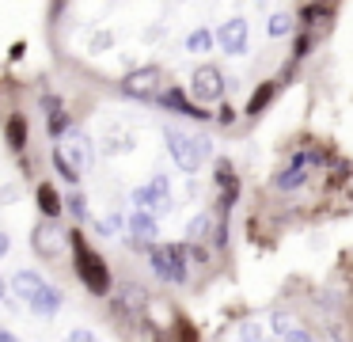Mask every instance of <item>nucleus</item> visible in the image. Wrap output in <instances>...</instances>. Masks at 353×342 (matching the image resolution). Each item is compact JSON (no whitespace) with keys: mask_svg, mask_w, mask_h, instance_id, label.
<instances>
[{"mask_svg":"<svg viewBox=\"0 0 353 342\" xmlns=\"http://www.w3.org/2000/svg\"><path fill=\"white\" fill-rule=\"evenodd\" d=\"M270 323H274V334H281V339H292V342H304V339H307L304 327H296V319L285 316V312H277V316L270 319Z\"/></svg>","mask_w":353,"mask_h":342,"instance_id":"obj_15","label":"nucleus"},{"mask_svg":"<svg viewBox=\"0 0 353 342\" xmlns=\"http://www.w3.org/2000/svg\"><path fill=\"white\" fill-rule=\"evenodd\" d=\"M163 106H171V111H179V114H186V118H205V111H198V106H194L179 88L163 91Z\"/></svg>","mask_w":353,"mask_h":342,"instance_id":"obj_13","label":"nucleus"},{"mask_svg":"<svg viewBox=\"0 0 353 342\" xmlns=\"http://www.w3.org/2000/svg\"><path fill=\"white\" fill-rule=\"evenodd\" d=\"M69 243H72V255H77V274H80V281H84L92 293H107L110 289V274H107V263H103L95 251H88V243H84V236L80 232H69Z\"/></svg>","mask_w":353,"mask_h":342,"instance_id":"obj_2","label":"nucleus"},{"mask_svg":"<svg viewBox=\"0 0 353 342\" xmlns=\"http://www.w3.org/2000/svg\"><path fill=\"white\" fill-rule=\"evenodd\" d=\"M57 152H61L65 160H69L72 167H77L80 175L88 171V164H92V144H88V137L80 133V129H65V133H57V144H54Z\"/></svg>","mask_w":353,"mask_h":342,"instance_id":"obj_5","label":"nucleus"},{"mask_svg":"<svg viewBox=\"0 0 353 342\" xmlns=\"http://www.w3.org/2000/svg\"><path fill=\"white\" fill-rule=\"evenodd\" d=\"M156 232H160V228H156V217L148 209H137L130 217V236H133V243H141V247H152L156 243Z\"/></svg>","mask_w":353,"mask_h":342,"instance_id":"obj_11","label":"nucleus"},{"mask_svg":"<svg viewBox=\"0 0 353 342\" xmlns=\"http://www.w3.org/2000/svg\"><path fill=\"white\" fill-rule=\"evenodd\" d=\"M289 30H292V15H285V12L270 15V23H266V35L270 38H281V35H289Z\"/></svg>","mask_w":353,"mask_h":342,"instance_id":"obj_19","label":"nucleus"},{"mask_svg":"<svg viewBox=\"0 0 353 342\" xmlns=\"http://www.w3.org/2000/svg\"><path fill=\"white\" fill-rule=\"evenodd\" d=\"M304 19L319 27V23H327V19H330V8H327V4H312V8H304Z\"/></svg>","mask_w":353,"mask_h":342,"instance_id":"obj_23","label":"nucleus"},{"mask_svg":"<svg viewBox=\"0 0 353 342\" xmlns=\"http://www.w3.org/2000/svg\"><path fill=\"white\" fill-rule=\"evenodd\" d=\"M54 167L61 171V179H65V182H80V171H77V167H72V164H69V160H65L57 149H54Z\"/></svg>","mask_w":353,"mask_h":342,"instance_id":"obj_21","label":"nucleus"},{"mask_svg":"<svg viewBox=\"0 0 353 342\" xmlns=\"http://www.w3.org/2000/svg\"><path fill=\"white\" fill-rule=\"evenodd\" d=\"M307 50H312V42H307V38H296V57H304Z\"/></svg>","mask_w":353,"mask_h":342,"instance_id":"obj_25","label":"nucleus"},{"mask_svg":"<svg viewBox=\"0 0 353 342\" xmlns=\"http://www.w3.org/2000/svg\"><path fill=\"white\" fill-rule=\"evenodd\" d=\"M122 91L125 95H137V99H152L160 91V68H133L130 76L122 80Z\"/></svg>","mask_w":353,"mask_h":342,"instance_id":"obj_8","label":"nucleus"},{"mask_svg":"<svg viewBox=\"0 0 353 342\" xmlns=\"http://www.w3.org/2000/svg\"><path fill=\"white\" fill-rule=\"evenodd\" d=\"M12 339V331H4V327H0V342H8Z\"/></svg>","mask_w":353,"mask_h":342,"instance_id":"obj_28","label":"nucleus"},{"mask_svg":"<svg viewBox=\"0 0 353 342\" xmlns=\"http://www.w3.org/2000/svg\"><path fill=\"white\" fill-rule=\"evenodd\" d=\"M0 301H8V281L0 278Z\"/></svg>","mask_w":353,"mask_h":342,"instance_id":"obj_27","label":"nucleus"},{"mask_svg":"<svg viewBox=\"0 0 353 342\" xmlns=\"http://www.w3.org/2000/svg\"><path fill=\"white\" fill-rule=\"evenodd\" d=\"M61 225H57L54 217H46V220H39L34 225V232H31V243H34V251H39L42 258H54L57 251H61Z\"/></svg>","mask_w":353,"mask_h":342,"instance_id":"obj_7","label":"nucleus"},{"mask_svg":"<svg viewBox=\"0 0 353 342\" xmlns=\"http://www.w3.org/2000/svg\"><path fill=\"white\" fill-rule=\"evenodd\" d=\"M12 289H16L34 312H42V316H54V312L61 308V293H57L54 285H46L42 274H34V270H19L16 278H12Z\"/></svg>","mask_w":353,"mask_h":342,"instance_id":"obj_1","label":"nucleus"},{"mask_svg":"<svg viewBox=\"0 0 353 342\" xmlns=\"http://www.w3.org/2000/svg\"><path fill=\"white\" fill-rule=\"evenodd\" d=\"M216 182H221V205L232 209V202H236V175H232V164H216Z\"/></svg>","mask_w":353,"mask_h":342,"instance_id":"obj_14","label":"nucleus"},{"mask_svg":"<svg viewBox=\"0 0 353 342\" xmlns=\"http://www.w3.org/2000/svg\"><path fill=\"white\" fill-rule=\"evenodd\" d=\"M65 202H69V213H72L77 220H84V217H88V205H84V198H80V194H69Z\"/></svg>","mask_w":353,"mask_h":342,"instance_id":"obj_24","label":"nucleus"},{"mask_svg":"<svg viewBox=\"0 0 353 342\" xmlns=\"http://www.w3.org/2000/svg\"><path fill=\"white\" fill-rule=\"evenodd\" d=\"M274 91H277L274 84H262V88L251 95V103H247V114H262V106H266L270 99H274Z\"/></svg>","mask_w":353,"mask_h":342,"instance_id":"obj_20","label":"nucleus"},{"mask_svg":"<svg viewBox=\"0 0 353 342\" xmlns=\"http://www.w3.org/2000/svg\"><path fill=\"white\" fill-rule=\"evenodd\" d=\"M114 308H118V312H125V316L141 312V308H145V289H141V285H125L122 293H118Z\"/></svg>","mask_w":353,"mask_h":342,"instance_id":"obj_12","label":"nucleus"},{"mask_svg":"<svg viewBox=\"0 0 353 342\" xmlns=\"http://www.w3.org/2000/svg\"><path fill=\"white\" fill-rule=\"evenodd\" d=\"M8 144H12V149H23V144H27V122L19 118V114H16V118H8Z\"/></svg>","mask_w":353,"mask_h":342,"instance_id":"obj_18","label":"nucleus"},{"mask_svg":"<svg viewBox=\"0 0 353 342\" xmlns=\"http://www.w3.org/2000/svg\"><path fill=\"white\" fill-rule=\"evenodd\" d=\"M186 232H190V243L209 240V236H213V213H198V217L190 220V228H186Z\"/></svg>","mask_w":353,"mask_h":342,"instance_id":"obj_16","label":"nucleus"},{"mask_svg":"<svg viewBox=\"0 0 353 342\" xmlns=\"http://www.w3.org/2000/svg\"><path fill=\"white\" fill-rule=\"evenodd\" d=\"M39 205H42L46 217H57V213H61V198H57V190L50 187V182H42V187H39Z\"/></svg>","mask_w":353,"mask_h":342,"instance_id":"obj_17","label":"nucleus"},{"mask_svg":"<svg viewBox=\"0 0 353 342\" xmlns=\"http://www.w3.org/2000/svg\"><path fill=\"white\" fill-rule=\"evenodd\" d=\"M216 42L224 53H243L247 50V19H228L216 30Z\"/></svg>","mask_w":353,"mask_h":342,"instance_id":"obj_10","label":"nucleus"},{"mask_svg":"<svg viewBox=\"0 0 353 342\" xmlns=\"http://www.w3.org/2000/svg\"><path fill=\"white\" fill-rule=\"evenodd\" d=\"M168 152L183 171H198L209 160V141L198 133H183V129H168Z\"/></svg>","mask_w":353,"mask_h":342,"instance_id":"obj_3","label":"nucleus"},{"mask_svg":"<svg viewBox=\"0 0 353 342\" xmlns=\"http://www.w3.org/2000/svg\"><path fill=\"white\" fill-rule=\"evenodd\" d=\"M190 91H194V99H201V103H213V99H221V95H224V76H221V68L201 65L198 73H194V80H190Z\"/></svg>","mask_w":353,"mask_h":342,"instance_id":"obj_6","label":"nucleus"},{"mask_svg":"<svg viewBox=\"0 0 353 342\" xmlns=\"http://www.w3.org/2000/svg\"><path fill=\"white\" fill-rule=\"evenodd\" d=\"M209 46H213V35H209V30H194V35L186 38V50H194V53L209 50Z\"/></svg>","mask_w":353,"mask_h":342,"instance_id":"obj_22","label":"nucleus"},{"mask_svg":"<svg viewBox=\"0 0 353 342\" xmlns=\"http://www.w3.org/2000/svg\"><path fill=\"white\" fill-rule=\"evenodd\" d=\"M148 263L171 285H186V278H190L186 274V247L183 243H152L148 247Z\"/></svg>","mask_w":353,"mask_h":342,"instance_id":"obj_4","label":"nucleus"},{"mask_svg":"<svg viewBox=\"0 0 353 342\" xmlns=\"http://www.w3.org/2000/svg\"><path fill=\"white\" fill-rule=\"evenodd\" d=\"M8 247H12V240H8V236H4V232H0V258L8 255Z\"/></svg>","mask_w":353,"mask_h":342,"instance_id":"obj_26","label":"nucleus"},{"mask_svg":"<svg viewBox=\"0 0 353 342\" xmlns=\"http://www.w3.org/2000/svg\"><path fill=\"white\" fill-rule=\"evenodd\" d=\"M315 164H319V156H315V152H300V156L292 160V164L274 179V182H277V190H296V187H304V179L312 175V167H315Z\"/></svg>","mask_w":353,"mask_h":342,"instance_id":"obj_9","label":"nucleus"}]
</instances>
